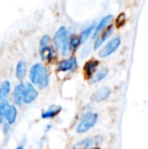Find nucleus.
Listing matches in <instances>:
<instances>
[{
  "instance_id": "nucleus-10",
  "label": "nucleus",
  "mask_w": 148,
  "mask_h": 149,
  "mask_svg": "<svg viewBox=\"0 0 148 149\" xmlns=\"http://www.w3.org/2000/svg\"><path fill=\"white\" fill-rule=\"evenodd\" d=\"M112 19H113V15H111V14L101 18V22H99V24H97V28H95V30H94V33H93V36H92L93 39H97V38L101 33V31H104L105 29L108 28V26L111 24Z\"/></svg>"
},
{
  "instance_id": "nucleus-6",
  "label": "nucleus",
  "mask_w": 148,
  "mask_h": 149,
  "mask_svg": "<svg viewBox=\"0 0 148 149\" xmlns=\"http://www.w3.org/2000/svg\"><path fill=\"white\" fill-rule=\"evenodd\" d=\"M103 141V138L101 136H94V137H88L85 139L80 140L77 142L73 146L74 149H84V148H90L94 145H97Z\"/></svg>"
},
{
  "instance_id": "nucleus-18",
  "label": "nucleus",
  "mask_w": 148,
  "mask_h": 149,
  "mask_svg": "<svg viewBox=\"0 0 148 149\" xmlns=\"http://www.w3.org/2000/svg\"><path fill=\"white\" fill-rule=\"evenodd\" d=\"M109 70L107 68H101V70H99L97 72H95L94 74L91 76V82L92 83H97L99 81L104 80V79L107 77Z\"/></svg>"
},
{
  "instance_id": "nucleus-25",
  "label": "nucleus",
  "mask_w": 148,
  "mask_h": 149,
  "mask_svg": "<svg viewBox=\"0 0 148 149\" xmlns=\"http://www.w3.org/2000/svg\"><path fill=\"white\" fill-rule=\"evenodd\" d=\"M2 123H3V117L0 115V124H2Z\"/></svg>"
},
{
  "instance_id": "nucleus-13",
  "label": "nucleus",
  "mask_w": 148,
  "mask_h": 149,
  "mask_svg": "<svg viewBox=\"0 0 148 149\" xmlns=\"http://www.w3.org/2000/svg\"><path fill=\"white\" fill-rule=\"evenodd\" d=\"M17 108H16L15 104H10L9 109H8L5 116H4L6 123L9 124V125H13L16 122V119H17Z\"/></svg>"
},
{
  "instance_id": "nucleus-8",
  "label": "nucleus",
  "mask_w": 148,
  "mask_h": 149,
  "mask_svg": "<svg viewBox=\"0 0 148 149\" xmlns=\"http://www.w3.org/2000/svg\"><path fill=\"white\" fill-rule=\"evenodd\" d=\"M26 83L19 82L14 86L13 93H12V98H13V102L15 106L20 107L24 104V91Z\"/></svg>"
},
{
  "instance_id": "nucleus-22",
  "label": "nucleus",
  "mask_w": 148,
  "mask_h": 149,
  "mask_svg": "<svg viewBox=\"0 0 148 149\" xmlns=\"http://www.w3.org/2000/svg\"><path fill=\"white\" fill-rule=\"evenodd\" d=\"M50 42H51V38H50V36H48V35L43 36V37L41 38V40H40V47H45V46H48L50 44Z\"/></svg>"
},
{
  "instance_id": "nucleus-14",
  "label": "nucleus",
  "mask_w": 148,
  "mask_h": 149,
  "mask_svg": "<svg viewBox=\"0 0 148 149\" xmlns=\"http://www.w3.org/2000/svg\"><path fill=\"white\" fill-rule=\"evenodd\" d=\"M99 65V62L97 60L92 59V60L87 61V62L85 63L84 67H83V70H84L85 75H86L87 77L92 76V75L95 73V71H97Z\"/></svg>"
},
{
  "instance_id": "nucleus-11",
  "label": "nucleus",
  "mask_w": 148,
  "mask_h": 149,
  "mask_svg": "<svg viewBox=\"0 0 148 149\" xmlns=\"http://www.w3.org/2000/svg\"><path fill=\"white\" fill-rule=\"evenodd\" d=\"M113 31H114V28H113V26H110V28L106 29L105 31H101V33L99 36V38L95 39V43H94V46H93V49L97 50L99 48H101V46L109 39V37L113 33Z\"/></svg>"
},
{
  "instance_id": "nucleus-5",
  "label": "nucleus",
  "mask_w": 148,
  "mask_h": 149,
  "mask_svg": "<svg viewBox=\"0 0 148 149\" xmlns=\"http://www.w3.org/2000/svg\"><path fill=\"white\" fill-rule=\"evenodd\" d=\"M38 94H39L38 93V90L33 83H26L24 91V104H30L32 102H34L38 97Z\"/></svg>"
},
{
  "instance_id": "nucleus-20",
  "label": "nucleus",
  "mask_w": 148,
  "mask_h": 149,
  "mask_svg": "<svg viewBox=\"0 0 148 149\" xmlns=\"http://www.w3.org/2000/svg\"><path fill=\"white\" fill-rule=\"evenodd\" d=\"M81 44L80 42V38L77 37L76 35H72L69 38V44H68V48H69V52H73L77 48L79 47V45Z\"/></svg>"
},
{
  "instance_id": "nucleus-17",
  "label": "nucleus",
  "mask_w": 148,
  "mask_h": 149,
  "mask_svg": "<svg viewBox=\"0 0 148 149\" xmlns=\"http://www.w3.org/2000/svg\"><path fill=\"white\" fill-rule=\"evenodd\" d=\"M11 90V84L10 81L4 80L0 83V100H6L8 97Z\"/></svg>"
},
{
  "instance_id": "nucleus-19",
  "label": "nucleus",
  "mask_w": 148,
  "mask_h": 149,
  "mask_svg": "<svg viewBox=\"0 0 148 149\" xmlns=\"http://www.w3.org/2000/svg\"><path fill=\"white\" fill-rule=\"evenodd\" d=\"M94 30V24H90V26H88L86 29H84L82 31H81L80 33V42L81 43H85V42L87 41V39H88L89 37H90L91 35H92V31Z\"/></svg>"
},
{
  "instance_id": "nucleus-26",
  "label": "nucleus",
  "mask_w": 148,
  "mask_h": 149,
  "mask_svg": "<svg viewBox=\"0 0 148 149\" xmlns=\"http://www.w3.org/2000/svg\"><path fill=\"white\" fill-rule=\"evenodd\" d=\"M89 149H101V148H99V147H95V146H92V147H90Z\"/></svg>"
},
{
  "instance_id": "nucleus-12",
  "label": "nucleus",
  "mask_w": 148,
  "mask_h": 149,
  "mask_svg": "<svg viewBox=\"0 0 148 149\" xmlns=\"http://www.w3.org/2000/svg\"><path fill=\"white\" fill-rule=\"evenodd\" d=\"M40 56H41L42 60H44V61H52L55 59V57H56L55 50L49 45L45 46V47H41Z\"/></svg>"
},
{
  "instance_id": "nucleus-23",
  "label": "nucleus",
  "mask_w": 148,
  "mask_h": 149,
  "mask_svg": "<svg viewBox=\"0 0 148 149\" xmlns=\"http://www.w3.org/2000/svg\"><path fill=\"white\" fill-rule=\"evenodd\" d=\"M116 24H117V26H122L123 24H125V14L124 13H122V14H120V15H119V17L117 18Z\"/></svg>"
},
{
  "instance_id": "nucleus-15",
  "label": "nucleus",
  "mask_w": 148,
  "mask_h": 149,
  "mask_svg": "<svg viewBox=\"0 0 148 149\" xmlns=\"http://www.w3.org/2000/svg\"><path fill=\"white\" fill-rule=\"evenodd\" d=\"M26 70H28V67H26V63L24 60H20L17 62L15 67V77L19 81L24 80V78L26 75Z\"/></svg>"
},
{
  "instance_id": "nucleus-21",
  "label": "nucleus",
  "mask_w": 148,
  "mask_h": 149,
  "mask_svg": "<svg viewBox=\"0 0 148 149\" xmlns=\"http://www.w3.org/2000/svg\"><path fill=\"white\" fill-rule=\"evenodd\" d=\"M9 107H10V104L7 100V98H6V100H0V115H1L3 118H4V116H5L6 112L8 111V109H9Z\"/></svg>"
},
{
  "instance_id": "nucleus-9",
  "label": "nucleus",
  "mask_w": 148,
  "mask_h": 149,
  "mask_svg": "<svg viewBox=\"0 0 148 149\" xmlns=\"http://www.w3.org/2000/svg\"><path fill=\"white\" fill-rule=\"evenodd\" d=\"M111 94V88L108 86H103L101 88H99L94 93L92 94L91 98H92L93 102H104L106 100L108 97L110 96Z\"/></svg>"
},
{
  "instance_id": "nucleus-16",
  "label": "nucleus",
  "mask_w": 148,
  "mask_h": 149,
  "mask_svg": "<svg viewBox=\"0 0 148 149\" xmlns=\"http://www.w3.org/2000/svg\"><path fill=\"white\" fill-rule=\"evenodd\" d=\"M62 108L60 106H52L48 110L42 113V118L43 119H53L61 112Z\"/></svg>"
},
{
  "instance_id": "nucleus-2",
  "label": "nucleus",
  "mask_w": 148,
  "mask_h": 149,
  "mask_svg": "<svg viewBox=\"0 0 148 149\" xmlns=\"http://www.w3.org/2000/svg\"><path fill=\"white\" fill-rule=\"evenodd\" d=\"M99 120V116L97 114L93 112H89L87 114H85L84 116L81 118L80 122L78 123L76 127V132L78 134H83L88 132L90 129H92L95 126V124L97 123Z\"/></svg>"
},
{
  "instance_id": "nucleus-4",
  "label": "nucleus",
  "mask_w": 148,
  "mask_h": 149,
  "mask_svg": "<svg viewBox=\"0 0 148 149\" xmlns=\"http://www.w3.org/2000/svg\"><path fill=\"white\" fill-rule=\"evenodd\" d=\"M121 45V38L119 37H115L113 38L112 40H110L109 42L107 43V45L103 48V49L99 51V55L101 58H107L109 56H111L113 53L118 50V48L120 47Z\"/></svg>"
},
{
  "instance_id": "nucleus-1",
  "label": "nucleus",
  "mask_w": 148,
  "mask_h": 149,
  "mask_svg": "<svg viewBox=\"0 0 148 149\" xmlns=\"http://www.w3.org/2000/svg\"><path fill=\"white\" fill-rule=\"evenodd\" d=\"M31 83L40 89H45L48 87L50 83V75L48 69L41 63H36L30 69L28 73Z\"/></svg>"
},
{
  "instance_id": "nucleus-24",
  "label": "nucleus",
  "mask_w": 148,
  "mask_h": 149,
  "mask_svg": "<svg viewBox=\"0 0 148 149\" xmlns=\"http://www.w3.org/2000/svg\"><path fill=\"white\" fill-rule=\"evenodd\" d=\"M15 149H24V145H19V146H17Z\"/></svg>"
},
{
  "instance_id": "nucleus-7",
  "label": "nucleus",
  "mask_w": 148,
  "mask_h": 149,
  "mask_svg": "<svg viewBox=\"0 0 148 149\" xmlns=\"http://www.w3.org/2000/svg\"><path fill=\"white\" fill-rule=\"evenodd\" d=\"M77 66H78L77 59L75 57H71L69 59L62 60L58 64V70L61 72H72V71L76 70Z\"/></svg>"
},
{
  "instance_id": "nucleus-3",
  "label": "nucleus",
  "mask_w": 148,
  "mask_h": 149,
  "mask_svg": "<svg viewBox=\"0 0 148 149\" xmlns=\"http://www.w3.org/2000/svg\"><path fill=\"white\" fill-rule=\"evenodd\" d=\"M54 44L56 48L62 52L63 55H67L69 52L68 44H69V37H68L67 30L64 26L60 28L56 31L55 37H54Z\"/></svg>"
}]
</instances>
